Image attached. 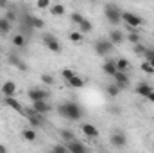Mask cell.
I'll list each match as a JSON object with an SVG mask.
<instances>
[{
	"mask_svg": "<svg viewBox=\"0 0 154 153\" xmlns=\"http://www.w3.org/2000/svg\"><path fill=\"white\" fill-rule=\"evenodd\" d=\"M13 45L14 47H18V49H25V45H27V38L23 36V34H14L13 36Z\"/></svg>",
	"mask_w": 154,
	"mask_h": 153,
	"instance_id": "23",
	"label": "cell"
},
{
	"mask_svg": "<svg viewBox=\"0 0 154 153\" xmlns=\"http://www.w3.org/2000/svg\"><path fill=\"white\" fill-rule=\"evenodd\" d=\"M116 69L122 70V72H129L131 70V61L127 58H118L116 60Z\"/></svg>",
	"mask_w": 154,
	"mask_h": 153,
	"instance_id": "21",
	"label": "cell"
},
{
	"mask_svg": "<svg viewBox=\"0 0 154 153\" xmlns=\"http://www.w3.org/2000/svg\"><path fill=\"white\" fill-rule=\"evenodd\" d=\"M4 103H5V106L13 108L14 112H23L22 103H20V101H16V99H14V96H4Z\"/></svg>",
	"mask_w": 154,
	"mask_h": 153,
	"instance_id": "14",
	"label": "cell"
},
{
	"mask_svg": "<svg viewBox=\"0 0 154 153\" xmlns=\"http://www.w3.org/2000/svg\"><path fill=\"white\" fill-rule=\"evenodd\" d=\"M152 90H154V88L147 83V81H140V83H136V86H134L136 96H142V97H147Z\"/></svg>",
	"mask_w": 154,
	"mask_h": 153,
	"instance_id": "13",
	"label": "cell"
},
{
	"mask_svg": "<svg viewBox=\"0 0 154 153\" xmlns=\"http://www.w3.org/2000/svg\"><path fill=\"white\" fill-rule=\"evenodd\" d=\"M81 132H82V135H86L88 139H97V137L100 135L99 128H97L95 124H91V122H82V124H81Z\"/></svg>",
	"mask_w": 154,
	"mask_h": 153,
	"instance_id": "8",
	"label": "cell"
},
{
	"mask_svg": "<svg viewBox=\"0 0 154 153\" xmlns=\"http://www.w3.org/2000/svg\"><path fill=\"white\" fill-rule=\"evenodd\" d=\"M2 92H4V96H14V94H16V85H14V81H4Z\"/></svg>",
	"mask_w": 154,
	"mask_h": 153,
	"instance_id": "19",
	"label": "cell"
},
{
	"mask_svg": "<svg viewBox=\"0 0 154 153\" xmlns=\"http://www.w3.org/2000/svg\"><path fill=\"white\" fill-rule=\"evenodd\" d=\"M145 61H149V63H151V65L154 67V58H152V60H145Z\"/></svg>",
	"mask_w": 154,
	"mask_h": 153,
	"instance_id": "42",
	"label": "cell"
},
{
	"mask_svg": "<svg viewBox=\"0 0 154 153\" xmlns=\"http://www.w3.org/2000/svg\"><path fill=\"white\" fill-rule=\"evenodd\" d=\"M41 81L45 83V85H48V86H52L56 81H54V76H50V74H43L41 76Z\"/></svg>",
	"mask_w": 154,
	"mask_h": 153,
	"instance_id": "36",
	"label": "cell"
},
{
	"mask_svg": "<svg viewBox=\"0 0 154 153\" xmlns=\"http://www.w3.org/2000/svg\"><path fill=\"white\" fill-rule=\"evenodd\" d=\"M104 16H106V20L111 24V25H118L120 22H122V9L116 5V4H106L104 5Z\"/></svg>",
	"mask_w": 154,
	"mask_h": 153,
	"instance_id": "2",
	"label": "cell"
},
{
	"mask_svg": "<svg viewBox=\"0 0 154 153\" xmlns=\"http://www.w3.org/2000/svg\"><path fill=\"white\" fill-rule=\"evenodd\" d=\"M32 110L38 112V114H50L52 112V105L47 101V99H39V101H32Z\"/></svg>",
	"mask_w": 154,
	"mask_h": 153,
	"instance_id": "9",
	"label": "cell"
},
{
	"mask_svg": "<svg viewBox=\"0 0 154 153\" xmlns=\"http://www.w3.org/2000/svg\"><path fill=\"white\" fill-rule=\"evenodd\" d=\"M27 119H29V122L32 124V128L43 124V114H38V112H34V110H32L31 114H27Z\"/></svg>",
	"mask_w": 154,
	"mask_h": 153,
	"instance_id": "17",
	"label": "cell"
},
{
	"mask_svg": "<svg viewBox=\"0 0 154 153\" xmlns=\"http://www.w3.org/2000/svg\"><path fill=\"white\" fill-rule=\"evenodd\" d=\"M70 20H72V24H77V25H79V24L84 20V16H82L81 13H77V11H75V13H72V15H70Z\"/></svg>",
	"mask_w": 154,
	"mask_h": 153,
	"instance_id": "33",
	"label": "cell"
},
{
	"mask_svg": "<svg viewBox=\"0 0 154 153\" xmlns=\"http://www.w3.org/2000/svg\"><path fill=\"white\" fill-rule=\"evenodd\" d=\"M52 151L65 153V151H68V150H66V146H65V144H57V146H54V148H52Z\"/></svg>",
	"mask_w": 154,
	"mask_h": 153,
	"instance_id": "38",
	"label": "cell"
},
{
	"mask_svg": "<svg viewBox=\"0 0 154 153\" xmlns=\"http://www.w3.org/2000/svg\"><path fill=\"white\" fill-rule=\"evenodd\" d=\"M22 137H23L27 142H34V141H36V130H34V128H25V130L22 132Z\"/></svg>",
	"mask_w": 154,
	"mask_h": 153,
	"instance_id": "25",
	"label": "cell"
},
{
	"mask_svg": "<svg viewBox=\"0 0 154 153\" xmlns=\"http://www.w3.org/2000/svg\"><path fill=\"white\" fill-rule=\"evenodd\" d=\"M41 40H43V45H45L50 52H54V54H59V52H61V43L57 41V38H56L54 34H43Z\"/></svg>",
	"mask_w": 154,
	"mask_h": 153,
	"instance_id": "5",
	"label": "cell"
},
{
	"mask_svg": "<svg viewBox=\"0 0 154 153\" xmlns=\"http://www.w3.org/2000/svg\"><path fill=\"white\" fill-rule=\"evenodd\" d=\"M90 2H95V0H90Z\"/></svg>",
	"mask_w": 154,
	"mask_h": 153,
	"instance_id": "43",
	"label": "cell"
},
{
	"mask_svg": "<svg viewBox=\"0 0 154 153\" xmlns=\"http://www.w3.org/2000/svg\"><path fill=\"white\" fill-rule=\"evenodd\" d=\"M118 70L116 69V61H113V60H106L104 63H102V72L106 74V76H115V72Z\"/></svg>",
	"mask_w": 154,
	"mask_h": 153,
	"instance_id": "16",
	"label": "cell"
},
{
	"mask_svg": "<svg viewBox=\"0 0 154 153\" xmlns=\"http://www.w3.org/2000/svg\"><path fill=\"white\" fill-rule=\"evenodd\" d=\"M113 81L120 86V90H125L131 86V79L127 76V72H122V70H116L115 76H113Z\"/></svg>",
	"mask_w": 154,
	"mask_h": 153,
	"instance_id": "7",
	"label": "cell"
},
{
	"mask_svg": "<svg viewBox=\"0 0 154 153\" xmlns=\"http://www.w3.org/2000/svg\"><path fill=\"white\" fill-rule=\"evenodd\" d=\"M32 33H34V27H31V25L25 24V22H20V34H23L25 38H29Z\"/></svg>",
	"mask_w": 154,
	"mask_h": 153,
	"instance_id": "28",
	"label": "cell"
},
{
	"mask_svg": "<svg viewBox=\"0 0 154 153\" xmlns=\"http://www.w3.org/2000/svg\"><path fill=\"white\" fill-rule=\"evenodd\" d=\"M93 49H95L97 56H109L115 50V45L109 41V38H99V40H95Z\"/></svg>",
	"mask_w": 154,
	"mask_h": 153,
	"instance_id": "3",
	"label": "cell"
},
{
	"mask_svg": "<svg viewBox=\"0 0 154 153\" xmlns=\"http://www.w3.org/2000/svg\"><path fill=\"white\" fill-rule=\"evenodd\" d=\"M140 69H142L145 74H154V67L149 63V61H143V63L140 65Z\"/></svg>",
	"mask_w": 154,
	"mask_h": 153,
	"instance_id": "32",
	"label": "cell"
},
{
	"mask_svg": "<svg viewBox=\"0 0 154 153\" xmlns=\"http://www.w3.org/2000/svg\"><path fill=\"white\" fill-rule=\"evenodd\" d=\"M48 11H50V15H54V16H63V15H65V5H63V4H52V5L48 7Z\"/></svg>",
	"mask_w": 154,
	"mask_h": 153,
	"instance_id": "24",
	"label": "cell"
},
{
	"mask_svg": "<svg viewBox=\"0 0 154 153\" xmlns=\"http://www.w3.org/2000/svg\"><path fill=\"white\" fill-rule=\"evenodd\" d=\"M27 96H29L31 101H39V99H48L50 94H48V90H45V88H29Z\"/></svg>",
	"mask_w": 154,
	"mask_h": 153,
	"instance_id": "10",
	"label": "cell"
},
{
	"mask_svg": "<svg viewBox=\"0 0 154 153\" xmlns=\"http://www.w3.org/2000/svg\"><path fill=\"white\" fill-rule=\"evenodd\" d=\"M122 24L129 25V27H140L143 25V18L136 13H131V11H122Z\"/></svg>",
	"mask_w": 154,
	"mask_h": 153,
	"instance_id": "4",
	"label": "cell"
},
{
	"mask_svg": "<svg viewBox=\"0 0 154 153\" xmlns=\"http://www.w3.org/2000/svg\"><path fill=\"white\" fill-rule=\"evenodd\" d=\"M0 54H2V49H0Z\"/></svg>",
	"mask_w": 154,
	"mask_h": 153,
	"instance_id": "44",
	"label": "cell"
},
{
	"mask_svg": "<svg viewBox=\"0 0 154 153\" xmlns=\"http://www.w3.org/2000/svg\"><path fill=\"white\" fill-rule=\"evenodd\" d=\"M66 83H68L72 88H82V86H84V81H82V77H79L77 74H74V76L70 77Z\"/></svg>",
	"mask_w": 154,
	"mask_h": 153,
	"instance_id": "26",
	"label": "cell"
},
{
	"mask_svg": "<svg viewBox=\"0 0 154 153\" xmlns=\"http://www.w3.org/2000/svg\"><path fill=\"white\" fill-rule=\"evenodd\" d=\"M59 115L68 121H79L82 117V110L75 101H66V103L59 105Z\"/></svg>",
	"mask_w": 154,
	"mask_h": 153,
	"instance_id": "1",
	"label": "cell"
},
{
	"mask_svg": "<svg viewBox=\"0 0 154 153\" xmlns=\"http://www.w3.org/2000/svg\"><path fill=\"white\" fill-rule=\"evenodd\" d=\"M143 58H145V60H152V58H154V47H147V50H145Z\"/></svg>",
	"mask_w": 154,
	"mask_h": 153,
	"instance_id": "37",
	"label": "cell"
},
{
	"mask_svg": "<svg viewBox=\"0 0 154 153\" xmlns=\"http://www.w3.org/2000/svg\"><path fill=\"white\" fill-rule=\"evenodd\" d=\"M9 7H11L9 0H0V9H9Z\"/></svg>",
	"mask_w": 154,
	"mask_h": 153,
	"instance_id": "39",
	"label": "cell"
},
{
	"mask_svg": "<svg viewBox=\"0 0 154 153\" xmlns=\"http://www.w3.org/2000/svg\"><path fill=\"white\" fill-rule=\"evenodd\" d=\"M147 99H149L151 103H154V90L151 92V94H149V96H147Z\"/></svg>",
	"mask_w": 154,
	"mask_h": 153,
	"instance_id": "40",
	"label": "cell"
},
{
	"mask_svg": "<svg viewBox=\"0 0 154 153\" xmlns=\"http://www.w3.org/2000/svg\"><path fill=\"white\" fill-rule=\"evenodd\" d=\"M7 151V148H5V146H2V144H0V153H5Z\"/></svg>",
	"mask_w": 154,
	"mask_h": 153,
	"instance_id": "41",
	"label": "cell"
},
{
	"mask_svg": "<svg viewBox=\"0 0 154 153\" xmlns=\"http://www.w3.org/2000/svg\"><path fill=\"white\" fill-rule=\"evenodd\" d=\"M152 148H154V146H152Z\"/></svg>",
	"mask_w": 154,
	"mask_h": 153,
	"instance_id": "45",
	"label": "cell"
},
{
	"mask_svg": "<svg viewBox=\"0 0 154 153\" xmlns=\"http://www.w3.org/2000/svg\"><path fill=\"white\" fill-rule=\"evenodd\" d=\"M65 146H66V150H68V151H72V153H86V151H88V148H86L82 142H79L77 139L65 142Z\"/></svg>",
	"mask_w": 154,
	"mask_h": 153,
	"instance_id": "12",
	"label": "cell"
},
{
	"mask_svg": "<svg viewBox=\"0 0 154 153\" xmlns=\"http://www.w3.org/2000/svg\"><path fill=\"white\" fill-rule=\"evenodd\" d=\"M108 38H109V41H111L113 45H122V43H124V40H125V34H124L120 29H113V31L109 33V36H108Z\"/></svg>",
	"mask_w": 154,
	"mask_h": 153,
	"instance_id": "15",
	"label": "cell"
},
{
	"mask_svg": "<svg viewBox=\"0 0 154 153\" xmlns=\"http://www.w3.org/2000/svg\"><path fill=\"white\" fill-rule=\"evenodd\" d=\"M109 142H111L113 148H125V146H127V137H125L124 132L116 130V132H113V133L109 135Z\"/></svg>",
	"mask_w": 154,
	"mask_h": 153,
	"instance_id": "6",
	"label": "cell"
},
{
	"mask_svg": "<svg viewBox=\"0 0 154 153\" xmlns=\"http://www.w3.org/2000/svg\"><path fill=\"white\" fill-rule=\"evenodd\" d=\"M59 135H61V139H63L65 142H68V141H74V139H75V133H74L72 130H68V128H61V130H59Z\"/></svg>",
	"mask_w": 154,
	"mask_h": 153,
	"instance_id": "27",
	"label": "cell"
},
{
	"mask_svg": "<svg viewBox=\"0 0 154 153\" xmlns=\"http://www.w3.org/2000/svg\"><path fill=\"white\" fill-rule=\"evenodd\" d=\"M4 16H5L11 24H16V22H18V15H16L13 9H5V15H4Z\"/></svg>",
	"mask_w": 154,
	"mask_h": 153,
	"instance_id": "30",
	"label": "cell"
},
{
	"mask_svg": "<svg viewBox=\"0 0 154 153\" xmlns=\"http://www.w3.org/2000/svg\"><path fill=\"white\" fill-rule=\"evenodd\" d=\"M145 50H147V47L143 45V43H133V52H134V56H143L145 54Z\"/></svg>",
	"mask_w": 154,
	"mask_h": 153,
	"instance_id": "29",
	"label": "cell"
},
{
	"mask_svg": "<svg viewBox=\"0 0 154 153\" xmlns=\"http://www.w3.org/2000/svg\"><path fill=\"white\" fill-rule=\"evenodd\" d=\"M120 92H122V90H120V86L116 85L115 81L106 85V94H108L109 97H118V96H120Z\"/></svg>",
	"mask_w": 154,
	"mask_h": 153,
	"instance_id": "20",
	"label": "cell"
},
{
	"mask_svg": "<svg viewBox=\"0 0 154 153\" xmlns=\"http://www.w3.org/2000/svg\"><path fill=\"white\" fill-rule=\"evenodd\" d=\"M77 27H79V31H81L82 34H88V33H91V31H93V24H91L88 18H84V20H82Z\"/></svg>",
	"mask_w": 154,
	"mask_h": 153,
	"instance_id": "22",
	"label": "cell"
},
{
	"mask_svg": "<svg viewBox=\"0 0 154 153\" xmlns=\"http://www.w3.org/2000/svg\"><path fill=\"white\" fill-rule=\"evenodd\" d=\"M74 74H75V72H74L72 69H63V70H61V77H63V81H68Z\"/></svg>",
	"mask_w": 154,
	"mask_h": 153,
	"instance_id": "35",
	"label": "cell"
},
{
	"mask_svg": "<svg viewBox=\"0 0 154 153\" xmlns=\"http://www.w3.org/2000/svg\"><path fill=\"white\" fill-rule=\"evenodd\" d=\"M50 5H52L50 0H36V7L38 9H48Z\"/></svg>",
	"mask_w": 154,
	"mask_h": 153,
	"instance_id": "34",
	"label": "cell"
},
{
	"mask_svg": "<svg viewBox=\"0 0 154 153\" xmlns=\"http://www.w3.org/2000/svg\"><path fill=\"white\" fill-rule=\"evenodd\" d=\"M82 36H84V34H82L81 31H74V33H70L68 38H70V41H74V43H81V41H82Z\"/></svg>",
	"mask_w": 154,
	"mask_h": 153,
	"instance_id": "31",
	"label": "cell"
},
{
	"mask_svg": "<svg viewBox=\"0 0 154 153\" xmlns=\"http://www.w3.org/2000/svg\"><path fill=\"white\" fill-rule=\"evenodd\" d=\"M7 61H9L11 65H14L16 69H20V70H27V63L20 58L18 52H11V54L7 56Z\"/></svg>",
	"mask_w": 154,
	"mask_h": 153,
	"instance_id": "11",
	"label": "cell"
},
{
	"mask_svg": "<svg viewBox=\"0 0 154 153\" xmlns=\"http://www.w3.org/2000/svg\"><path fill=\"white\" fill-rule=\"evenodd\" d=\"M11 29H13V24H11L5 16H0V36L9 34V33H11Z\"/></svg>",
	"mask_w": 154,
	"mask_h": 153,
	"instance_id": "18",
	"label": "cell"
}]
</instances>
